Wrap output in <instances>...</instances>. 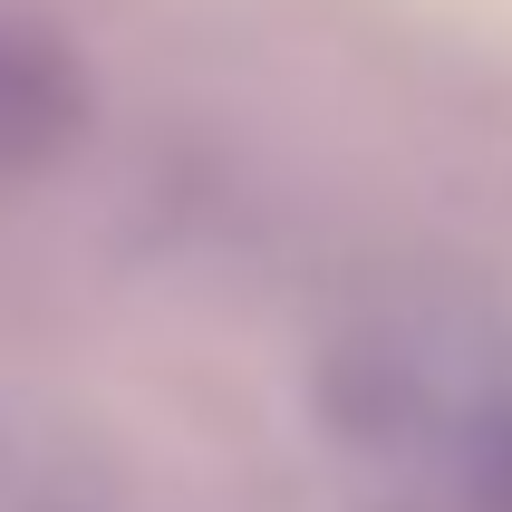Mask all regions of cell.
Here are the masks:
<instances>
[{
    "label": "cell",
    "instance_id": "6da1fadb",
    "mask_svg": "<svg viewBox=\"0 0 512 512\" xmlns=\"http://www.w3.org/2000/svg\"><path fill=\"white\" fill-rule=\"evenodd\" d=\"M319 416L387 512H512V358L464 319H358L319 358Z\"/></svg>",
    "mask_w": 512,
    "mask_h": 512
},
{
    "label": "cell",
    "instance_id": "7a4b0ae2",
    "mask_svg": "<svg viewBox=\"0 0 512 512\" xmlns=\"http://www.w3.org/2000/svg\"><path fill=\"white\" fill-rule=\"evenodd\" d=\"M78 126H87V78L68 58V39L0 10V194L39 184L78 145Z\"/></svg>",
    "mask_w": 512,
    "mask_h": 512
}]
</instances>
